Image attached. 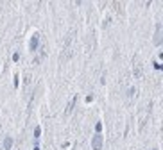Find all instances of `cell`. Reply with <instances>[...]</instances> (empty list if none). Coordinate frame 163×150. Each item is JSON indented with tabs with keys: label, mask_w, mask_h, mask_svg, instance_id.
Returning <instances> with one entry per match:
<instances>
[{
	"label": "cell",
	"mask_w": 163,
	"mask_h": 150,
	"mask_svg": "<svg viewBox=\"0 0 163 150\" xmlns=\"http://www.w3.org/2000/svg\"><path fill=\"white\" fill-rule=\"evenodd\" d=\"M74 34H75V31H70L66 39H65V47H63V52H61V56H59V63H66L70 57L74 56V47H72Z\"/></svg>",
	"instance_id": "6da1fadb"
},
{
	"label": "cell",
	"mask_w": 163,
	"mask_h": 150,
	"mask_svg": "<svg viewBox=\"0 0 163 150\" xmlns=\"http://www.w3.org/2000/svg\"><path fill=\"white\" fill-rule=\"evenodd\" d=\"M152 43H154L156 47H160V45L163 43V29H161V23H156V31H154Z\"/></svg>",
	"instance_id": "7a4b0ae2"
},
{
	"label": "cell",
	"mask_w": 163,
	"mask_h": 150,
	"mask_svg": "<svg viewBox=\"0 0 163 150\" xmlns=\"http://www.w3.org/2000/svg\"><path fill=\"white\" fill-rule=\"evenodd\" d=\"M102 145H104V138H102L101 132H97V134L91 138V148L93 150H102Z\"/></svg>",
	"instance_id": "3957f363"
},
{
	"label": "cell",
	"mask_w": 163,
	"mask_h": 150,
	"mask_svg": "<svg viewBox=\"0 0 163 150\" xmlns=\"http://www.w3.org/2000/svg\"><path fill=\"white\" fill-rule=\"evenodd\" d=\"M142 73H143L142 63H140V59H138V57H135V61H133V75H135V79H140Z\"/></svg>",
	"instance_id": "277c9868"
},
{
	"label": "cell",
	"mask_w": 163,
	"mask_h": 150,
	"mask_svg": "<svg viewBox=\"0 0 163 150\" xmlns=\"http://www.w3.org/2000/svg\"><path fill=\"white\" fill-rule=\"evenodd\" d=\"M38 45H40V34L34 32V34L31 36V41H29V50H31V52H36V50H38Z\"/></svg>",
	"instance_id": "5b68a950"
},
{
	"label": "cell",
	"mask_w": 163,
	"mask_h": 150,
	"mask_svg": "<svg viewBox=\"0 0 163 150\" xmlns=\"http://www.w3.org/2000/svg\"><path fill=\"white\" fill-rule=\"evenodd\" d=\"M75 104H77V96H74V98H72V100H70V104H68V106H66V114H70V112L74 111V107H75Z\"/></svg>",
	"instance_id": "8992f818"
},
{
	"label": "cell",
	"mask_w": 163,
	"mask_h": 150,
	"mask_svg": "<svg viewBox=\"0 0 163 150\" xmlns=\"http://www.w3.org/2000/svg\"><path fill=\"white\" fill-rule=\"evenodd\" d=\"M113 7H115V13H117V15H122V16H124V4L113 2Z\"/></svg>",
	"instance_id": "52a82bcc"
},
{
	"label": "cell",
	"mask_w": 163,
	"mask_h": 150,
	"mask_svg": "<svg viewBox=\"0 0 163 150\" xmlns=\"http://www.w3.org/2000/svg\"><path fill=\"white\" fill-rule=\"evenodd\" d=\"M11 145H13V138L5 136V139H4V148H5V150H9V148H11Z\"/></svg>",
	"instance_id": "ba28073f"
},
{
	"label": "cell",
	"mask_w": 163,
	"mask_h": 150,
	"mask_svg": "<svg viewBox=\"0 0 163 150\" xmlns=\"http://www.w3.org/2000/svg\"><path fill=\"white\" fill-rule=\"evenodd\" d=\"M135 95H136V90H135V88H129V91H127V96H129V98H133Z\"/></svg>",
	"instance_id": "9c48e42d"
},
{
	"label": "cell",
	"mask_w": 163,
	"mask_h": 150,
	"mask_svg": "<svg viewBox=\"0 0 163 150\" xmlns=\"http://www.w3.org/2000/svg\"><path fill=\"white\" fill-rule=\"evenodd\" d=\"M40 132H41V129L36 127V129H34V138H40Z\"/></svg>",
	"instance_id": "30bf717a"
},
{
	"label": "cell",
	"mask_w": 163,
	"mask_h": 150,
	"mask_svg": "<svg viewBox=\"0 0 163 150\" xmlns=\"http://www.w3.org/2000/svg\"><path fill=\"white\" fill-rule=\"evenodd\" d=\"M95 131H97V132H101V131H102V123H101V122H99V123L95 125Z\"/></svg>",
	"instance_id": "8fae6325"
},
{
	"label": "cell",
	"mask_w": 163,
	"mask_h": 150,
	"mask_svg": "<svg viewBox=\"0 0 163 150\" xmlns=\"http://www.w3.org/2000/svg\"><path fill=\"white\" fill-rule=\"evenodd\" d=\"M152 150H160V148H152Z\"/></svg>",
	"instance_id": "7c38bea8"
}]
</instances>
